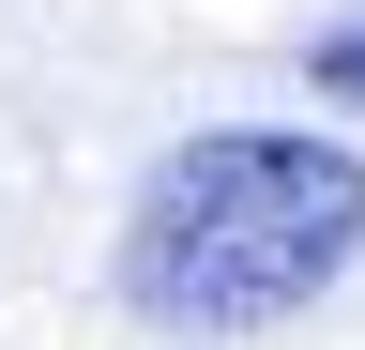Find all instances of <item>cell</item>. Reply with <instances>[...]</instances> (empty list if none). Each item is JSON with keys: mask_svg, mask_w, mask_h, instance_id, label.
Wrapping results in <instances>:
<instances>
[{"mask_svg": "<svg viewBox=\"0 0 365 350\" xmlns=\"http://www.w3.org/2000/svg\"><path fill=\"white\" fill-rule=\"evenodd\" d=\"M365 259V168L289 122H213L182 138L122 213V304L168 335H259L304 320Z\"/></svg>", "mask_w": 365, "mask_h": 350, "instance_id": "6da1fadb", "label": "cell"}, {"mask_svg": "<svg viewBox=\"0 0 365 350\" xmlns=\"http://www.w3.org/2000/svg\"><path fill=\"white\" fill-rule=\"evenodd\" d=\"M319 92H335V107H365V31H335V46H319Z\"/></svg>", "mask_w": 365, "mask_h": 350, "instance_id": "7a4b0ae2", "label": "cell"}]
</instances>
